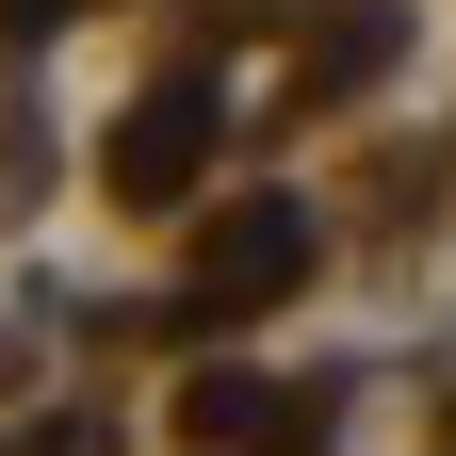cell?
I'll return each instance as SVG.
<instances>
[{
    "instance_id": "1",
    "label": "cell",
    "mask_w": 456,
    "mask_h": 456,
    "mask_svg": "<svg viewBox=\"0 0 456 456\" xmlns=\"http://www.w3.org/2000/svg\"><path fill=\"white\" fill-rule=\"evenodd\" d=\"M180 180H196V98H147L114 131V196H180Z\"/></svg>"
},
{
    "instance_id": "2",
    "label": "cell",
    "mask_w": 456,
    "mask_h": 456,
    "mask_svg": "<svg viewBox=\"0 0 456 456\" xmlns=\"http://www.w3.org/2000/svg\"><path fill=\"white\" fill-rule=\"evenodd\" d=\"M294 261H310V228H294V212H245V228L212 245V294H294Z\"/></svg>"
}]
</instances>
